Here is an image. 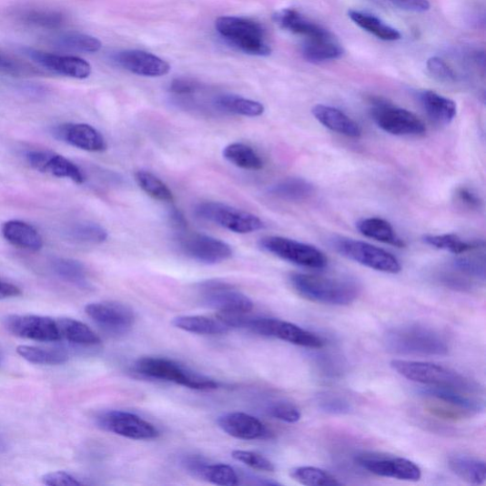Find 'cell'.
<instances>
[{
  "instance_id": "cell-10",
  "label": "cell",
  "mask_w": 486,
  "mask_h": 486,
  "mask_svg": "<svg viewBox=\"0 0 486 486\" xmlns=\"http://www.w3.org/2000/svg\"><path fill=\"white\" fill-rule=\"evenodd\" d=\"M195 213L198 218L237 234H250L264 228L258 216L222 203H202L196 207Z\"/></svg>"
},
{
  "instance_id": "cell-29",
  "label": "cell",
  "mask_w": 486,
  "mask_h": 486,
  "mask_svg": "<svg viewBox=\"0 0 486 486\" xmlns=\"http://www.w3.org/2000/svg\"><path fill=\"white\" fill-rule=\"evenodd\" d=\"M359 231L365 237L379 240L396 248H405V241L395 233L387 220L380 218H368L361 219L357 226Z\"/></svg>"
},
{
  "instance_id": "cell-38",
  "label": "cell",
  "mask_w": 486,
  "mask_h": 486,
  "mask_svg": "<svg viewBox=\"0 0 486 486\" xmlns=\"http://www.w3.org/2000/svg\"><path fill=\"white\" fill-rule=\"evenodd\" d=\"M136 181L147 195L160 202L172 203L174 195L157 176L145 170L136 173Z\"/></svg>"
},
{
  "instance_id": "cell-32",
  "label": "cell",
  "mask_w": 486,
  "mask_h": 486,
  "mask_svg": "<svg viewBox=\"0 0 486 486\" xmlns=\"http://www.w3.org/2000/svg\"><path fill=\"white\" fill-rule=\"evenodd\" d=\"M349 17L361 29L385 41H396L401 38V34L385 24L378 16L356 10L349 11Z\"/></svg>"
},
{
  "instance_id": "cell-48",
  "label": "cell",
  "mask_w": 486,
  "mask_h": 486,
  "mask_svg": "<svg viewBox=\"0 0 486 486\" xmlns=\"http://www.w3.org/2000/svg\"><path fill=\"white\" fill-rule=\"evenodd\" d=\"M269 413L279 421L294 424L301 418L300 410L290 403L278 402L269 408Z\"/></svg>"
},
{
  "instance_id": "cell-27",
  "label": "cell",
  "mask_w": 486,
  "mask_h": 486,
  "mask_svg": "<svg viewBox=\"0 0 486 486\" xmlns=\"http://www.w3.org/2000/svg\"><path fill=\"white\" fill-rule=\"evenodd\" d=\"M425 394L432 399L457 408L465 412H473L481 410V406L472 392L453 388L428 387Z\"/></svg>"
},
{
  "instance_id": "cell-15",
  "label": "cell",
  "mask_w": 486,
  "mask_h": 486,
  "mask_svg": "<svg viewBox=\"0 0 486 486\" xmlns=\"http://www.w3.org/2000/svg\"><path fill=\"white\" fill-rule=\"evenodd\" d=\"M357 461L362 469L380 477L407 481H418L422 477L416 463L405 458L364 454Z\"/></svg>"
},
{
  "instance_id": "cell-41",
  "label": "cell",
  "mask_w": 486,
  "mask_h": 486,
  "mask_svg": "<svg viewBox=\"0 0 486 486\" xmlns=\"http://www.w3.org/2000/svg\"><path fill=\"white\" fill-rule=\"evenodd\" d=\"M58 46L79 53L95 54L101 50V41L92 35L84 34H67L57 41Z\"/></svg>"
},
{
  "instance_id": "cell-3",
  "label": "cell",
  "mask_w": 486,
  "mask_h": 486,
  "mask_svg": "<svg viewBox=\"0 0 486 486\" xmlns=\"http://www.w3.org/2000/svg\"><path fill=\"white\" fill-rule=\"evenodd\" d=\"M215 28L229 46L242 53L255 56H269L272 54L267 33L253 19L222 16L216 20Z\"/></svg>"
},
{
  "instance_id": "cell-4",
  "label": "cell",
  "mask_w": 486,
  "mask_h": 486,
  "mask_svg": "<svg viewBox=\"0 0 486 486\" xmlns=\"http://www.w3.org/2000/svg\"><path fill=\"white\" fill-rule=\"evenodd\" d=\"M390 367L404 379L429 387L453 388L474 393L475 383L460 373L433 363L395 359Z\"/></svg>"
},
{
  "instance_id": "cell-51",
  "label": "cell",
  "mask_w": 486,
  "mask_h": 486,
  "mask_svg": "<svg viewBox=\"0 0 486 486\" xmlns=\"http://www.w3.org/2000/svg\"><path fill=\"white\" fill-rule=\"evenodd\" d=\"M200 88V84L191 79L178 78L170 83L169 90L177 96H189Z\"/></svg>"
},
{
  "instance_id": "cell-42",
  "label": "cell",
  "mask_w": 486,
  "mask_h": 486,
  "mask_svg": "<svg viewBox=\"0 0 486 486\" xmlns=\"http://www.w3.org/2000/svg\"><path fill=\"white\" fill-rule=\"evenodd\" d=\"M198 477L216 485L232 486L239 483V477L237 471L232 467L224 465V463L209 465L208 462Z\"/></svg>"
},
{
  "instance_id": "cell-53",
  "label": "cell",
  "mask_w": 486,
  "mask_h": 486,
  "mask_svg": "<svg viewBox=\"0 0 486 486\" xmlns=\"http://www.w3.org/2000/svg\"><path fill=\"white\" fill-rule=\"evenodd\" d=\"M26 70L25 66H22L17 60L4 54H0V71L17 75Z\"/></svg>"
},
{
  "instance_id": "cell-50",
  "label": "cell",
  "mask_w": 486,
  "mask_h": 486,
  "mask_svg": "<svg viewBox=\"0 0 486 486\" xmlns=\"http://www.w3.org/2000/svg\"><path fill=\"white\" fill-rule=\"evenodd\" d=\"M456 201L461 207L469 210H478L481 207L480 197L467 187H461L456 191Z\"/></svg>"
},
{
  "instance_id": "cell-36",
  "label": "cell",
  "mask_w": 486,
  "mask_h": 486,
  "mask_svg": "<svg viewBox=\"0 0 486 486\" xmlns=\"http://www.w3.org/2000/svg\"><path fill=\"white\" fill-rule=\"evenodd\" d=\"M224 157L234 166L246 170H260L263 161L249 146L234 143L224 149Z\"/></svg>"
},
{
  "instance_id": "cell-54",
  "label": "cell",
  "mask_w": 486,
  "mask_h": 486,
  "mask_svg": "<svg viewBox=\"0 0 486 486\" xmlns=\"http://www.w3.org/2000/svg\"><path fill=\"white\" fill-rule=\"evenodd\" d=\"M321 408L330 413H344L349 410L347 403L341 400L336 399V397H330V399H324L321 401Z\"/></svg>"
},
{
  "instance_id": "cell-8",
  "label": "cell",
  "mask_w": 486,
  "mask_h": 486,
  "mask_svg": "<svg viewBox=\"0 0 486 486\" xmlns=\"http://www.w3.org/2000/svg\"><path fill=\"white\" fill-rule=\"evenodd\" d=\"M371 116L387 134L394 137H422L427 127L424 122L410 110L393 106L381 99L374 100Z\"/></svg>"
},
{
  "instance_id": "cell-49",
  "label": "cell",
  "mask_w": 486,
  "mask_h": 486,
  "mask_svg": "<svg viewBox=\"0 0 486 486\" xmlns=\"http://www.w3.org/2000/svg\"><path fill=\"white\" fill-rule=\"evenodd\" d=\"M44 484L49 486H78L82 482L67 472H51L42 477Z\"/></svg>"
},
{
  "instance_id": "cell-35",
  "label": "cell",
  "mask_w": 486,
  "mask_h": 486,
  "mask_svg": "<svg viewBox=\"0 0 486 486\" xmlns=\"http://www.w3.org/2000/svg\"><path fill=\"white\" fill-rule=\"evenodd\" d=\"M424 241L439 250L451 252L454 255H462L470 251L479 249L483 243L481 241H467L454 234L446 235H428L424 237Z\"/></svg>"
},
{
  "instance_id": "cell-55",
  "label": "cell",
  "mask_w": 486,
  "mask_h": 486,
  "mask_svg": "<svg viewBox=\"0 0 486 486\" xmlns=\"http://www.w3.org/2000/svg\"><path fill=\"white\" fill-rule=\"evenodd\" d=\"M168 218L172 227L178 231L187 230V220L180 210L177 208H172L169 212Z\"/></svg>"
},
{
  "instance_id": "cell-40",
  "label": "cell",
  "mask_w": 486,
  "mask_h": 486,
  "mask_svg": "<svg viewBox=\"0 0 486 486\" xmlns=\"http://www.w3.org/2000/svg\"><path fill=\"white\" fill-rule=\"evenodd\" d=\"M290 476L307 486H336L342 483L329 472L314 467H299L291 471Z\"/></svg>"
},
{
  "instance_id": "cell-28",
  "label": "cell",
  "mask_w": 486,
  "mask_h": 486,
  "mask_svg": "<svg viewBox=\"0 0 486 486\" xmlns=\"http://www.w3.org/2000/svg\"><path fill=\"white\" fill-rule=\"evenodd\" d=\"M176 328L188 331V333L205 336L227 334L230 328L219 319L202 316H185L174 319Z\"/></svg>"
},
{
  "instance_id": "cell-7",
  "label": "cell",
  "mask_w": 486,
  "mask_h": 486,
  "mask_svg": "<svg viewBox=\"0 0 486 486\" xmlns=\"http://www.w3.org/2000/svg\"><path fill=\"white\" fill-rule=\"evenodd\" d=\"M241 328L248 329L259 336L275 338L305 348L320 349L325 344L321 338L311 331L276 319H252L246 316Z\"/></svg>"
},
{
  "instance_id": "cell-16",
  "label": "cell",
  "mask_w": 486,
  "mask_h": 486,
  "mask_svg": "<svg viewBox=\"0 0 486 486\" xmlns=\"http://www.w3.org/2000/svg\"><path fill=\"white\" fill-rule=\"evenodd\" d=\"M86 314L110 333L122 334L135 323L136 316L127 305L115 301L90 303Z\"/></svg>"
},
{
  "instance_id": "cell-14",
  "label": "cell",
  "mask_w": 486,
  "mask_h": 486,
  "mask_svg": "<svg viewBox=\"0 0 486 486\" xmlns=\"http://www.w3.org/2000/svg\"><path fill=\"white\" fill-rule=\"evenodd\" d=\"M5 326L12 335L39 342L59 341L56 320L41 316L11 315L5 318Z\"/></svg>"
},
{
  "instance_id": "cell-47",
  "label": "cell",
  "mask_w": 486,
  "mask_h": 486,
  "mask_svg": "<svg viewBox=\"0 0 486 486\" xmlns=\"http://www.w3.org/2000/svg\"><path fill=\"white\" fill-rule=\"evenodd\" d=\"M427 67L430 74L440 82L452 83L456 80L453 70L440 57H430L427 62Z\"/></svg>"
},
{
  "instance_id": "cell-24",
  "label": "cell",
  "mask_w": 486,
  "mask_h": 486,
  "mask_svg": "<svg viewBox=\"0 0 486 486\" xmlns=\"http://www.w3.org/2000/svg\"><path fill=\"white\" fill-rule=\"evenodd\" d=\"M3 235L15 248L37 252L43 248V238L31 225L21 220H9L3 227Z\"/></svg>"
},
{
  "instance_id": "cell-22",
  "label": "cell",
  "mask_w": 486,
  "mask_h": 486,
  "mask_svg": "<svg viewBox=\"0 0 486 486\" xmlns=\"http://www.w3.org/2000/svg\"><path fill=\"white\" fill-rule=\"evenodd\" d=\"M312 114L325 127L341 136L355 139L362 136L360 126L337 107L317 105L313 107Z\"/></svg>"
},
{
  "instance_id": "cell-19",
  "label": "cell",
  "mask_w": 486,
  "mask_h": 486,
  "mask_svg": "<svg viewBox=\"0 0 486 486\" xmlns=\"http://www.w3.org/2000/svg\"><path fill=\"white\" fill-rule=\"evenodd\" d=\"M115 61L123 69L146 77H161L170 72V65L159 56L140 50L117 53Z\"/></svg>"
},
{
  "instance_id": "cell-11",
  "label": "cell",
  "mask_w": 486,
  "mask_h": 486,
  "mask_svg": "<svg viewBox=\"0 0 486 486\" xmlns=\"http://www.w3.org/2000/svg\"><path fill=\"white\" fill-rule=\"evenodd\" d=\"M203 301L218 313L248 314L253 310V301L225 281L207 280L200 285Z\"/></svg>"
},
{
  "instance_id": "cell-46",
  "label": "cell",
  "mask_w": 486,
  "mask_h": 486,
  "mask_svg": "<svg viewBox=\"0 0 486 486\" xmlns=\"http://www.w3.org/2000/svg\"><path fill=\"white\" fill-rule=\"evenodd\" d=\"M454 267L462 274L481 279L485 278L484 258L481 260L478 258H459L455 260Z\"/></svg>"
},
{
  "instance_id": "cell-26",
  "label": "cell",
  "mask_w": 486,
  "mask_h": 486,
  "mask_svg": "<svg viewBox=\"0 0 486 486\" xmlns=\"http://www.w3.org/2000/svg\"><path fill=\"white\" fill-rule=\"evenodd\" d=\"M344 50L330 33L327 35L306 39L302 46L303 56L314 63H321L340 58Z\"/></svg>"
},
{
  "instance_id": "cell-30",
  "label": "cell",
  "mask_w": 486,
  "mask_h": 486,
  "mask_svg": "<svg viewBox=\"0 0 486 486\" xmlns=\"http://www.w3.org/2000/svg\"><path fill=\"white\" fill-rule=\"evenodd\" d=\"M60 339L82 346H96L101 343L95 331L83 322L64 318L56 319Z\"/></svg>"
},
{
  "instance_id": "cell-44",
  "label": "cell",
  "mask_w": 486,
  "mask_h": 486,
  "mask_svg": "<svg viewBox=\"0 0 486 486\" xmlns=\"http://www.w3.org/2000/svg\"><path fill=\"white\" fill-rule=\"evenodd\" d=\"M26 24L41 28H57L63 25L64 15L52 10H32L22 16Z\"/></svg>"
},
{
  "instance_id": "cell-23",
  "label": "cell",
  "mask_w": 486,
  "mask_h": 486,
  "mask_svg": "<svg viewBox=\"0 0 486 486\" xmlns=\"http://www.w3.org/2000/svg\"><path fill=\"white\" fill-rule=\"evenodd\" d=\"M273 18L278 25L286 31L299 35L306 39H313L329 34L323 27L314 24L294 9H283L277 12Z\"/></svg>"
},
{
  "instance_id": "cell-2",
  "label": "cell",
  "mask_w": 486,
  "mask_h": 486,
  "mask_svg": "<svg viewBox=\"0 0 486 486\" xmlns=\"http://www.w3.org/2000/svg\"><path fill=\"white\" fill-rule=\"evenodd\" d=\"M385 343L400 355L444 357L450 351L447 339L434 329L409 325L397 327L386 335Z\"/></svg>"
},
{
  "instance_id": "cell-13",
  "label": "cell",
  "mask_w": 486,
  "mask_h": 486,
  "mask_svg": "<svg viewBox=\"0 0 486 486\" xmlns=\"http://www.w3.org/2000/svg\"><path fill=\"white\" fill-rule=\"evenodd\" d=\"M102 430L132 440H152L159 436V430L137 414L110 410L97 418Z\"/></svg>"
},
{
  "instance_id": "cell-1",
  "label": "cell",
  "mask_w": 486,
  "mask_h": 486,
  "mask_svg": "<svg viewBox=\"0 0 486 486\" xmlns=\"http://www.w3.org/2000/svg\"><path fill=\"white\" fill-rule=\"evenodd\" d=\"M290 282L302 298L321 304L347 306L360 294L359 285L349 278L295 273Z\"/></svg>"
},
{
  "instance_id": "cell-25",
  "label": "cell",
  "mask_w": 486,
  "mask_h": 486,
  "mask_svg": "<svg viewBox=\"0 0 486 486\" xmlns=\"http://www.w3.org/2000/svg\"><path fill=\"white\" fill-rule=\"evenodd\" d=\"M428 116L440 125H450L457 116L456 103L432 91H422L418 95Z\"/></svg>"
},
{
  "instance_id": "cell-39",
  "label": "cell",
  "mask_w": 486,
  "mask_h": 486,
  "mask_svg": "<svg viewBox=\"0 0 486 486\" xmlns=\"http://www.w3.org/2000/svg\"><path fill=\"white\" fill-rule=\"evenodd\" d=\"M53 271L65 281L79 287L87 284L86 271L84 265L72 258H56L52 262Z\"/></svg>"
},
{
  "instance_id": "cell-18",
  "label": "cell",
  "mask_w": 486,
  "mask_h": 486,
  "mask_svg": "<svg viewBox=\"0 0 486 486\" xmlns=\"http://www.w3.org/2000/svg\"><path fill=\"white\" fill-rule=\"evenodd\" d=\"M29 165L35 170L67 178L76 184H83L85 177L81 169L73 162L51 151L34 150L26 154Z\"/></svg>"
},
{
  "instance_id": "cell-52",
  "label": "cell",
  "mask_w": 486,
  "mask_h": 486,
  "mask_svg": "<svg viewBox=\"0 0 486 486\" xmlns=\"http://www.w3.org/2000/svg\"><path fill=\"white\" fill-rule=\"evenodd\" d=\"M387 2L408 12L425 13L430 9L429 0H387Z\"/></svg>"
},
{
  "instance_id": "cell-12",
  "label": "cell",
  "mask_w": 486,
  "mask_h": 486,
  "mask_svg": "<svg viewBox=\"0 0 486 486\" xmlns=\"http://www.w3.org/2000/svg\"><path fill=\"white\" fill-rule=\"evenodd\" d=\"M180 249L188 258L204 264L213 265L228 260L233 250L228 243L200 233L180 231Z\"/></svg>"
},
{
  "instance_id": "cell-5",
  "label": "cell",
  "mask_w": 486,
  "mask_h": 486,
  "mask_svg": "<svg viewBox=\"0 0 486 486\" xmlns=\"http://www.w3.org/2000/svg\"><path fill=\"white\" fill-rule=\"evenodd\" d=\"M136 370L144 377L172 382L196 390H216L218 384L205 375L192 371L178 363L161 358H143L137 361Z\"/></svg>"
},
{
  "instance_id": "cell-9",
  "label": "cell",
  "mask_w": 486,
  "mask_h": 486,
  "mask_svg": "<svg viewBox=\"0 0 486 486\" xmlns=\"http://www.w3.org/2000/svg\"><path fill=\"white\" fill-rule=\"evenodd\" d=\"M259 247L285 261L310 269H323L328 258L320 250L307 243L283 237H265L260 239Z\"/></svg>"
},
{
  "instance_id": "cell-45",
  "label": "cell",
  "mask_w": 486,
  "mask_h": 486,
  "mask_svg": "<svg viewBox=\"0 0 486 486\" xmlns=\"http://www.w3.org/2000/svg\"><path fill=\"white\" fill-rule=\"evenodd\" d=\"M232 457L257 471L267 472H274L276 471L274 463L270 460L256 452L235 451L232 452Z\"/></svg>"
},
{
  "instance_id": "cell-56",
  "label": "cell",
  "mask_w": 486,
  "mask_h": 486,
  "mask_svg": "<svg viewBox=\"0 0 486 486\" xmlns=\"http://www.w3.org/2000/svg\"><path fill=\"white\" fill-rule=\"evenodd\" d=\"M21 295L17 286L0 279V300L16 298Z\"/></svg>"
},
{
  "instance_id": "cell-6",
  "label": "cell",
  "mask_w": 486,
  "mask_h": 486,
  "mask_svg": "<svg viewBox=\"0 0 486 486\" xmlns=\"http://www.w3.org/2000/svg\"><path fill=\"white\" fill-rule=\"evenodd\" d=\"M331 245L341 256L375 271L399 274L402 270L401 263L393 255L368 242L338 238Z\"/></svg>"
},
{
  "instance_id": "cell-33",
  "label": "cell",
  "mask_w": 486,
  "mask_h": 486,
  "mask_svg": "<svg viewBox=\"0 0 486 486\" xmlns=\"http://www.w3.org/2000/svg\"><path fill=\"white\" fill-rule=\"evenodd\" d=\"M270 192L283 201L303 202L313 196L315 187L301 178H289L275 185Z\"/></svg>"
},
{
  "instance_id": "cell-37",
  "label": "cell",
  "mask_w": 486,
  "mask_h": 486,
  "mask_svg": "<svg viewBox=\"0 0 486 486\" xmlns=\"http://www.w3.org/2000/svg\"><path fill=\"white\" fill-rule=\"evenodd\" d=\"M16 351L22 359L33 364L60 365L68 360L67 353L56 349L21 345Z\"/></svg>"
},
{
  "instance_id": "cell-34",
  "label": "cell",
  "mask_w": 486,
  "mask_h": 486,
  "mask_svg": "<svg viewBox=\"0 0 486 486\" xmlns=\"http://www.w3.org/2000/svg\"><path fill=\"white\" fill-rule=\"evenodd\" d=\"M216 105L227 113L246 117L260 116L265 110L261 103L234 95L218 96L216 99Z\"/></svg>"
},
{
  "instance_id": "cell-43",
  "label": "cell",
  "mask_w": 486,
  "mask_h": 486,
  "mask_svg": "<svg viewBox=\"0 0 486 486\" xmlns=\"http://www.w3.org/2000/svg\"><path fill=\"white\" fill-rule=\"evenodd\" d=\"M69 235L76 241L95 243V245L106 241L108 237L107 232L104 228L91 222L76 224L71 228Z\"/></svg>"
},
{
  "instance_id": "cell-20",
  "label": "cell",
  "mask_w": 486,
  "mask_h": 486,
  "mask_svg": "<svg viewBox=\"0 0 486 486\" xmlns=\"http://www.w3.org/2000/svg\"><path fill=\"white\" fill-rule=\"evenodd\" d=\"M55 137L75 147L103 152L107 145L104 137L94 127L87 124H66L55 128Z\"/></svg>"
},
{
  "instance_id": "cell-21",
  "label": "cell",
  "mask_w": 486,
  "mask_h": 486,
  "mask_svg": "<svg viewBox=\"0 0 486 486\" xmlns=\"http://www.w3.org/2000/svg\"><path fill=\"white\" fill-rule=\"evenodd\" d=\"M218 425L228 435L240 440H259L269 435L268 428L258 418L242 412L218 417Z\"/></svg>"
},
{
  "instance_id": "cell-57",
  "label": "cell",
  "mask_w": 486,
  "mask_h": 486,
  "mask_svg": "<svg viewBox=\"0 0 486 486\" xmlns=\"http://www.w3.org/2000/svg\"><path fill=\"white\" fill-rule=\"evenodd\" d=\"M0 358H2V357H0Z\"/></svg>"
},
{
  "instance_id": "cell-17",
  "label": "cell",
  "mask_w": 486,
  "mask_h": 486,
  "mask_svg": "<svg viewBox=\"0 0 486 486\" xmlns=\"http://www.w3.org/2000/svg\"><path fill=\"white\" fill-rule=\"evenodd\" d=\"M25 55L49 71L61 76L86 79L92 75V66L83 58L58 56L34 49L25 50Z\"/></svg>"
},
{
  "instance_id": "cell-31",
  "label": "cell",
  "mask_w": 486,
  "mask_h": 486,
  "mask_svg": "<svg viewBox=\"0 0 486 486\" xmlns=\"http://www.w3.org/2000/svg\"><path fill=\"white\" fill-rule=\"evenodd\" d=\"M451 471L462 481L471 484H483L486 480V466L481 460L469 456H453L449 460Z\"/></svg>"
}]
</instances>
